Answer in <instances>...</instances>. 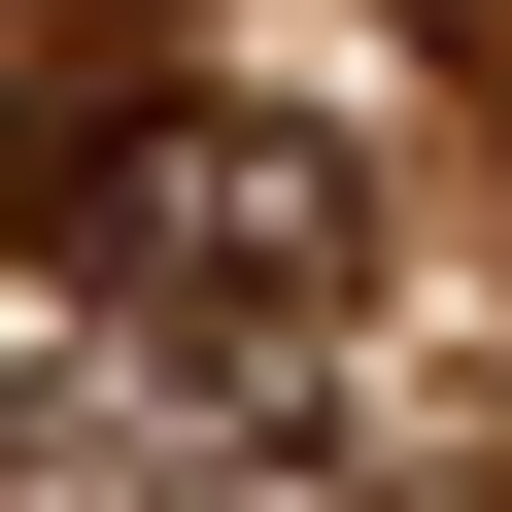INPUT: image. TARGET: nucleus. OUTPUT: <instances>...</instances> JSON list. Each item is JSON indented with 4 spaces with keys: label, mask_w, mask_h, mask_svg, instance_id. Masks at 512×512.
Listing matches in <instances>:
<instances>
[{
    "label": "nucleus",
    "mask_w": 512,
    "mask_h": 512,
    "mask_svg": "<svg viewBox=\"0 0 512 512\" xmlns=\"http://www.w3.org/2000/svg\"><path fill=\"white\" fill-rule=\"evenodd\" d=\"M137 35L171 0H0V239H69V137L137 103Z\"/></svg>",
    "instance_id": "2"
},
{
    "label": "nucleus",
    "mask_w": 512,
    "mask_h": 512,
    "mask_svg": "<svg viewBox=\"0 0 512 512\" xmlns=\"http://www.w3.org/2000/svg\"><path fill=\"white\" fill-rule=\"evenodd\" d=\"M342 137H274V103H103L69 137V239L35 274L69 308H137V342H205V376H274V342H342Z\"/></svg>",
    "instance_id": "1"
}]
</instances>
